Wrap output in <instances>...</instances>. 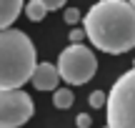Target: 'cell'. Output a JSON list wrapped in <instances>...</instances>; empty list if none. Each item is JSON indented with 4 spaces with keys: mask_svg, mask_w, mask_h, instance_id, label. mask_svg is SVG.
I'll return each instance as SVG.
<instances>
[{
    "mask_svg": "<svg viewBox=\"0 0 135 128\" xmlns=\"http://www.w3.org/2000/svg\"><path fill=\"white\" fill-rule=\"evenodd\" d=\"M83 28L103 53H128L135 48V5L130 0H100L85 13Z\"/></svg>",
    "mask_w": 135,
    "mask_h": 128,
    "instance_id": "cell-1",
    "label": "cell"
},
{
    "mask_svg": "<svg viewBox=\"0 0 135 128\" xmlns=\"http://www.w3.org/2000/svg\"><path fill=\"white\" fill-rule=\"evenodd\" d=\"M35 68L33 40L23 30L5 28L0 33V90H13L25 80H33Z\"/></svg>",
    "mask_w": 135,
    "mask_h": 128,
    "instance_id": "cell-2",
    "label": "cell"
},
{
    "mask_svg": "<svg viewBox=\"0 0 135 128\" xmlns=\"http://www.w3.org/2000/svg\"><path fill=\"white\" fill-rule=\"evenodd\" d=\"M108 128H135V68L125 70L108 93Z\"/></svg>",
    "mask_w": 135,
    "mask_h": 128,
    "instance_id": "cell-3",
    "label": "cell"
},
{
    "mask_svg": "<svg viewBox=\"0 0 135 128\" xmlns=\"http://www.w3.org/2000/svg\"><path fill=\"white\" fill-rule=\"evenodd\" d=\"M58 70L65 83L70 85H83L95 75L98 70V58L90 48L83 43H70L58 58Z\"/></svg>",
    "mask_w": 135,
    "mask_h": 128,
    "instance_id": "cell-4",
    "label": "cell"
},
{
    "mask_svg": "<svg viewBox=\"0 0 135 128\" xmlns=\"http://www.w3.org/2000/svg\"><path fill=\"white\" fill-rule=\"evenodd\" d=\"M33 116V98L20 88L0 90V128H20Z\"/></svg>",
    "mask_w": 135,
    "mask_h": 128,
    "instance_id": "cell-5",
    "label": "cell"
},
{
    "mask_svg": "<svg viewBox=\"0 0 135 128\" xmlns=\"http://www.w3.org/2000/svg\"><path fill=\"white\" fill-rule=\"evenodd\" d=\"M63 78L58 65L53 63H40L33 73V85L38 90H58V80Z\"/></svg>",
    "mask_w": 135,
    "mask_h": 128,
    "instance_id": "cell-6",
    "label": "cell"
},
{
    "mask_svg": "<svg viewBox=\"0 0 135 128\" xmlns=\"http://www.w3.org/2000/svg\"><path fill=\"white\" fill-rule=\"evenodd\" d=\"M23 10V0H0V28H10Z\"/></svg>",
    "mask_w": 135,
    "mask_h": 128,
    "instance_id": "cell-7",
    "label": "cell"
},
{
    "mask_svg": "<svg viewBox=\"0 0 135 128\" xmlns=\"http://www.w3.org/2000/svg\"><path fill=\"white\" fill-rule=\"evenodd\" d=\"M48 10H50V8H48L45 3H40V0H30V3L25 5V15H28V18L33 20V23H38V20H43Z\"/></svg>",
    "mask_w": 135,
    "mask_h": 128,
    "instance_id": "cell-8",
    "label": "cell"
},
{
    "mask_svg": "<svg viewBox=\"0 0 135 128\" xmlns=\"http://www.w3.org/2000/svg\"><path fill=\"white\" fill-rule=\"evenodd\" d=\"M73 100H75V95H73L70 88H58V90H53V106H55V108H70Z\"/></svg>",
    "mask_w": 135,
    "mask_h": 128,
    "instance_id": "cell-9",
    "label": "cell"
},
{
    "mask_svg": "<svg viewBox=\"0 0 135 128\" xmlns=\"http://www.w3.org/2000/svg\"><path fill=\"white\" fill-rule=\"evenodd\" d=\"M103 106H108V93L93 90V93H90V108H103Z\"/></svg>",
    "mask_w": 135,
    "mask_h": 128,
    "instance_id": "cell-10",
    "label": "cell"
},
{
    "mask_svg": "<svg viewBox=\"0 0 135 128\" xmlns=\"http://www.w3.org/2000/svg\"><path fill=\"white\" fill-rule=\"evenodd\" d=\"M65 20L68 23H78V20H80V10L78 8H68L65 10Z\"/></svg>",
    "mask_w": 135,
    "mask_h": 128,
    "instance_id": "cell-11",
    "label": "cell"
},
{
    "mask_svg": "<svg viewBox=\"0 0 135 128\" xmlns=\"http://www.w3.org/2000/svg\"><path fill=\"white\" fill-rule=\"evenodd\" d=\"M75 123H78V128H90V116L88 113H78Z\"/></svg>",
    "mask_w": 135,
    "mask_h": 128,
    "instance_id": "cell-12",
    "label": "cell"
},
{
    "mask_svg": "<svg viewBox=\"0 0 135 128\" xmlns=\"http://www.w3.org/2000/svg\"><path fill=\"white\" fill-rule=\"evenodd\" d=\"M40 3H45L50 10H58V8H63V5L68 3V0H40Z\"/></svg>",
    "mask_w": 135,
    "mask_h": 128,
    "instance_id": "cell-13",
    "label": "cell"
},
{
    "mask_svg": "<svg viewBox=\"0 0 135 128\" xmlns=\"http://www.w3.org/2000/svg\"><path fill=\"white\" fill-rule=\"evenodd\" d=\"M83 35H88V33H85V28H83V30H70V40H73V43H80Z\"/></svg>",
    "mask_w": 135,
    "mask_h": 128,
    "instance_id": "cell-14",
    "label": "cell"
},
{
    "mask_svg": "<svg viewBox=\"0 0 135 128\" xmlns=\"http://www.w3.org/2000/svg\"><path fill=\"white\" fill-rule=\"evenodd\" d=\"M130 3H133V5H135V0H130Z\"/></svg>",
    "mask_w": 135,
    "mask_h": 128,
    "instance_id": "cell-15",
    "label": "cell"
}]
</instances>
